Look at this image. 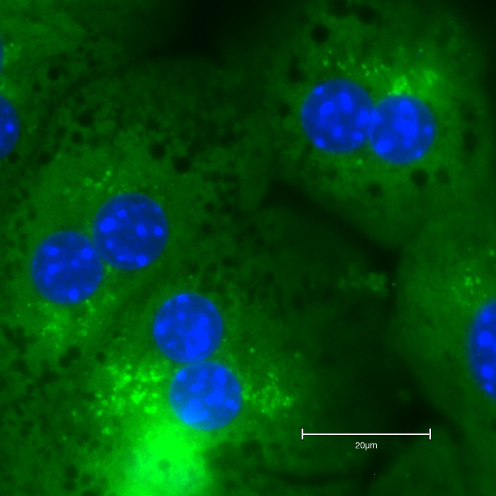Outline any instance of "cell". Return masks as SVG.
I'll use <instances>...</instances> for the list:
<instances>
[{
    "label": "cell",
    "mask_w": 496,
    "mask_h": 496,
    "mask_svg": "<svg viewBox=\"0 0 496 496\" xmlns=\"http://www.w3.org/2000/svg\"><path fill=\"white\" fill-rule=\"evenodd\" d=\"M19 134L17 114L10 103L3 98L0 101V159L7 156L14 147Z\"/></svg>",
    "instance_id": "obj_8"
},
{
    "label": "cell",
    "mask_w": 496,
    "mask_h": 496,
    "mask_svg": "<svg viewBox=\"0 0 496 496\" xmlns=\"http://www.w3.org/2000/svg\"><path fill=\"white\" fill-rule=\"evenodd\" d=\"M93 243L100 257L116 268L133 270L155 261L167 242L169 226L161 206L137 192L116 195L97 211Z\"/></svg>",
    "instance_id": "obj_1"
},
{
    "label": "cell",
    "mask_w": 496,
    "mask_h": 496,
    "mask_svg": "<svg viewBox=\"0 0 496 496\" xmlns=\"http://www.w3.org/2000/svg\"><path fill=\"white\" fill-rule=\"evenodd\" d=\"M31 275L37 291L61 305L79 303L92 295L103 277L101 257L93 243L72 231L53 234L36 248Z\"/></svg>",
    "instance_id": "obj_3"
},
{
    "label": "cell",
    "mask_w": 496,
    "mask_h": 496,
    "mask_svg": "<svg viewBox=\"0 0 496 496\" xmlns=\"http://www.w3.org/2000/svg\"><path fill=\"white\" fill-rule=\"evenodd\" d=\"M435 132L434 116L423 102L411 95L392 94L374 107L368 138L379 157L405 165L426 154Z\"/></svg>",
    "instance_id": "obj_6"
},
{
    "label": "cell",
    "mask_w": 496,
    "mask_h": 496,
    "mask_svg": "<svg viewBox=\"0 0 496 496\" xmlns=\"http://www.w3.org/2000/svg\"><path fill=\"white\" fill-rule=\"evenodd\" d=\"M374 109L370 96L349 79L330 80L315 86L300 111L303 129L318 149L344 153L368 138Z\"/></svg>",
    "instance_id": "obj_2"
},
{
    "label": "cell",
    "mask_w": 496,
    "mask_h": 496,
    "mask_svg": "<svg viewBox=\"0 0 496 496\" xmlns=\"http://www.w3.org/2000/svg\"><path fill=\"white\" fill-rule=\"evenodd\" d=\"M168 398L175 415L184 423L203 431L220 429L239 412L242 392L234 375L211 361H199L174 376Z\"/></svg>",
    "instance_id": "obj_4"
},
{
    "label": "cell",
    "mask_w": 496,
    "mask_h": 496,
    "mask_svg": "<svg viewBox=\"0 0 496 496\" xmlns=\"http://www.w3.org/2000/svg\"><path fill=\"white\" fill-rule=\"evenodd\" d=\"M223 325L220 314L208 299L182 293L166 301L154 317L152 333L168 358L193 363L207 358L219 346Z\"/></svg>",
    "instance_id": "obj_5"
},
{
    "label": "cell",
    "mask_w": 496,
    "mask_h": 496,
    "mask_svg": "<svg viewBox=\"0 0 496 496\" xmlns=\"http://www.w3.org/2000/svg\"><path fill=\"white\" fill-rule=\"evenodd\" d=\"M496 304L483 305L473 320L468 334L467 352L475 379L490 395L496 386Z\"/></svg>",
    "instance_id": "obj_7"
}]
</instances>
